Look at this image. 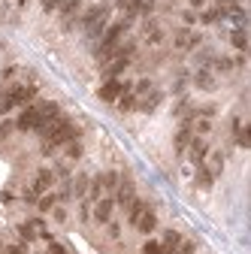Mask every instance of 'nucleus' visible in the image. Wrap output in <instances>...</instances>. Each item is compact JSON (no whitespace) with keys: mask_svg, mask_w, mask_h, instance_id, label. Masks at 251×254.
<instances>
[{"mask_svg":"<svg viewBox=\"0 0 251 254\" xmlns=\"http://www.w3.org/2000/svg\"><path fill=\"white\" fill-rule=\"evenodd\" d=\"M218 18H224V9H221V6H218V9H203V12H200V21H203V24H215Z\"/></svg>","mask_w":251,"mask_h":254,"instance_id":"412c9836","label":"nucleus"},{"mask_svg":"<svg viewBox=\"0 0 251 254\" xmlns=\"http://www.w3.org/2000/svg\"><path fill=\"white\" fill-rule=\"evenodd\" d=\"M194 46H200V36L194 31H179L176 34V49H194Z\"/></svg>","mask_w":251,"mask_h":254,"instance_id":"f8f14e48","label":"nucleus"},{"mask_svg":"<svg viewBox=\"0 0 251 254\" xmlns=\"http://www.w3.org/2000/svg\"><path fill=\"white\" fill-rule=\"evenodd\" d=\"M79 6H82V0H61V6H58V9H61V16H64V18H73L76 12H79Z\"/></svg>","mask_w":251,"mask_h":254,"instance_id":"6ab92c4d","label":"nucleus"},{"mask_svg":"<svg viewBox=\"0 0 251 254\" xmlns=\"http://www.w3.org/2000/svg\"><path fill=\"white\" fill-rule=\"evenodd\" d=\"M133 227H136L139 233H151V230L158 227V215H155V212H151V209H145L143 215H139V221L133 224Z\"/></svg>","mask_w":251,"mask_h":254,"instance_id":"9b49d317","label":"nucleus"},{"mask_svg":"<svg viewBox=\"0 0 251 254\" xmlns=\"http://www.w3.org/2000/svg\"><path fill=\"white\" fill-rule=\"evenodd\" d=\"M100 181H103V191H115L118 188V173H103Z\"/></svg>","mask_w":251,"mask_h":254,"instance_id":"b1692460","label":"nucleus"},{"mask_svg":"<svg viewBox=\"0 0 251 254\" xmlns=\"http://www.w3.org/2000/svg\"><path fill=\"white\" fill-rule=\"evenodd\" d=\"M67 158H82V145H79V139H73V143H67Z\"/></svg>","mask_w":251,"mask_h":254,"instance_id":"cd10ccee","label":"nucleus"},{"mask_svg":"<svg viewBox=\"0 0 251 254\" xmlns=\"http://www.w3.org/2000/svg\"><path fill=\"white\" fill-rule=\"evenodd\" d=\"M230 39H233V46L239 49V52H245V46H248V39H245V31H236V34H233Z\"/></svg>","mask_w":251,"mask_h":254,"instance_id":"c85d7f7f","label":"nucleus"},{"mask_svg":"<svg viewBox=\"0 0 251 254\" xmlns=\"http://www.w3.org/2000/svg\"><path fill=\"white\" fill-rule=\"evenodd\" d=\"M9 254H24V248H21V245H12V248H9Z\"/></svg>","mask_w":251,"mask_h":254,"instance_id":"e433bc0d","label":"nucleus"},{"mask_svg":"<svg viewBox=\"0 0 251 254\" xmlns=\"http://www.w3.org/2000/svg\"><path fill=\"white\" fill-rule=\"evenodd\" d=\"M115 103H118V109H121V112H130V109L136 106V94H133V91H124Z\"/></svg>","mask_w":251,"mask_h":254,"instance_id":"aec40b11","label":"nucleus"},{"mask_svg":"<svg viewBox=\"0 0 251 254\" xmlns=\"http://www.w3.org/2000/svg\"><path fill=\"white\" fill-rule=\"evenodd\" d=\"M191 130H197L200 136H206L209 130H212V121H209V118H197V124H191Z\"/></svg>","mask_w":251,"mask_h":254,"instance_id":"bb28decb","label":"nucleus"},{"mask_svg":"<svg viewBox=\"0 0 251 254\" xmlns=\"http://www.w3.org/2000/svg\"><path fill=\"white\" fill-rule=\"evenodd\" d=\"M46 254H67V248L61 245V242H54V239H52V242H49V251Z\"/></svg>","mask_w":251,"mask_h":254,"instance_id":"72a5a7b5","label":"nucleus"},{"mask_svg":"<svg viewBox=\"0 0 251 254\" xmlns=\"http://www.w3.org/2000/svg\"><path fill=\"white\" fill-rule=\"evenodd\" d=\"M191 6H194V9H200V6H203V0H191Z\"/></svg>","mask_w":251,"mask_h":254,"instance_id":"4c0bfd02","label":"nucleus"},{"mask_svg":"<svg viewBox=\"0 0 251 254\" xmlns=\"http://www.w3.org/2000/svg\"><path fill=\"white\" fill-rule=\"evenodd\" d=\"M0 254H3V251H0Z\"/></svg>","mask_w":251,"mask_h":254,"instance_id":"ea45409f","label":"nucleus"},{"mask_svg":"<svg viewBox=\"0 0 251 254\" xmlns=\"http://www.w3.org/2000/svg\"><path fill=\"white\" fill-rule=\"evenodd\" d=\"M16 3H18V6H24V3H27V0H16Z\"/></svg>","mask_w":251,"mask_h":254,"instance_id":"58836bf2","label":"nucleus"},{"mask_svg":"<svg viewBox=\"0 0 251 254\" xmlns=\"http://www.w3.org/2000/svg\"><path fill=\"white\" fill-rule=\"evenodd\" d=\"M215 67L221 70V73H230V70H233V61H230V58H218V61H215Z\"/></svg>","mask_w":251,"mask_h":254,"instance_id":"2f4dec72","label":"nucleus"},{"mask_svg":"<svg viewBox=\"0 0 251 254\" xmlns=\"http://www.w3.org/2000/svg\"><path fill=\"white\" fill-rule=\"evenodd\" d=\"M112 209H115V200L112 197H103V200H97V206H94V218L100 224H109L112 221Z\"/></svg>","mask_w":251,"mask_h":254,"instance_id":"6e6552de","label":"nucleus"},{"mask_svg":"<svg viewBox=\"0 0 251 254\" xmlns=\"http://www.w3.org/2000/svg\"><path fill=\"white\" fill-rule=\"evenodd\" d=\"M188 154H191V161L200 166V163L206 161V154H209V143H206L203 136H191V143H188Z\"/></svg>","mask_w":251,"mask_h":254,"instance_id":"423d86ee","label":"nucleus"},{"mask_svg":"<svg viewBox=\"0 0 251 254\" xmlns=\"http://www.w3.org/2000/svg\"><path fill=\"white\" fill-rule=\"evenodd\" d=\"M182 18H185V24H194V21H197V16H194V12H182Z\"/></svg>","mask_w":251,"mask_h":254,"instance_id":"c9c22d12","label":"nucleus"},{"mask_svg":"<svg viewBox=\"0 0 251 254\" xmlns=\"http://www.w3.org/2000/svg\"><path fill=\"white\" fill-rule=\"evenodd\" d=\"M130 58H112L109 64H103V79H118L124 70H127Z\"/></svg>","mask_w":251,"mask_h":254,"instance_id":"1a4fd4ad","label":"nucleus"},{"mask_svg":"<svg viewBox=\"0 0 251 254\" xmlns=\"http://www.w3.org/2000/svg\"><path fill=\"white\" fill-rule=\"evenodd\" d=\"M179 242H182V236H179L176 230H166V233H163V242H161V251H163V254H173V251L179 248Z\"/></svg>","mask_w":251,"mask_h":254,"instance_id":"4468645a","label":"nucleus"},{"mask_svg":"<svg viewBox=\"0 0 251 254\" xmlns=\"http://www.w3.org/2000/svg\"><path fill=\"white\" fill-rule=\"evenodd\" d=\"M39 212H52L54 209V203H58V197H54V194H46V197H39Z\"/></svg>","mask_w":251,"mask_h":254,"instance_id":"393cba45","label":"nucleus"},{"mask_svg":"<svg viewBox=\"0 0 251 254\" xmlns=\"http://www.w3.org/2000/svg\"><path fill=\"white\" fill-rule=\"evenodd\" d=\"M46 121H52V118H46L43 109H39V103H34V106H24V112L16 121V127H18V130H39Z\"/></svg>","mask_w":251,"mask_h":254,"instance_id":"f257e3e1","label":"nucleus"},{"mask_svg":"<svg viewBox=\"0 0 251 254\" xmlns=\"http://www.w3.org/2000/svg\"><path fill=\"white\" fill-rule=\"evenodd\" d=\"M100 21H109V6L106 3H100V6H91L85 16H82V27H94V24H100Z\"/></svg>","mask_w":251,"mask_h":254,"instance_id":"39448f33","label":"nucleus"},{"mask_svg":"<svg viewBox=\"0 0 251 254\" xmlns=\"http://www.w3.org/2000/svg\"><path fill=\"white\" fill-rule=\"evenodd\" d=\"M148 91H151V82H148V79H143V82H136V88H133V94H136V97H145Z\"/></svg>","mask_w":251,"mask_h":254,"instance_id":"c756f323","label":"nucleus"},{"mask_svg":"<svg viewBox=\"0 0 251 254\" xmlns=\"http://www.w3.org/2000/svg\"><path fill=\"white\" fill-rule=\"evenodd\" d=\"M18 236L24 239V242H34L36 239V230H34V224L27 221V224H18Z\"/></svg>","mask_w":251,"mask_h":254,"instance_id":"5701e85b","label":"nucleus"},{"mask_svg":"<svg viewBox=\"0 0 251 254\" xmlns=\"http://www.w3.org/2000/svg\"><path fill=\"white\" fill-rule=\"evenodd\" d=\"M191 118H185V124H182V130L176 133V139H173V148H176V154H185L188 151V143H191V136H194V130H191Z\"/></svg>","mask_w":251,"mask_h":254,"instance_id":"0eeeda50","label":"nucleus"},{"mask_svg":"<svg viewBox=\"0 0 251 254\" xmlns=\"http://www.w3.org/2000/svg\"><path fill=\"white\" fill-rule=\"evenodd\" d=\"M233 130H236V145L248 148V145H251V130H248V127H242V121H239V118L233 121Z\"/></svg>","mask_w":251,"mask_h":254,"instance_id":"2eb2a0df","label":"nucleus"},{"mask_svg":"<svg viewBox=\"0 0 251 254\" xmlns=\"http://www.w3.org/2000/svg\"><path fill=\"white\" fill-rule=\"evenodd\" d=\"M206 169H209L212 176H218L221 169H224V154H221V151H215V154H212V163H209Z\"/></svg>","mask_w":251,"mask_h":254,"instance_id":"4be33fe9","label":"nucleus"},{"mask_svg":"<svg viewBox=\"0 0 251 254\" xmlns=\"http://www.w3.org/2000/svg\"><path fill=\"white\" fill-rule=\"evenodd\" d=\"M161 100H163V94L151 88V91H148V94H145V97H143V100H139L136 106L143 109V112H151V109H158V106H161Z\"/></svg>","mask_w":251,"mask_h":254,"instance_id":"ddd939ff","label":"nucleus"},{"mask_svg":"<svg viewBox=\"0 0 251 254\" xmlns=\"http://www.w3.org/2000/svg\"><path fill=\"white\" fill-rule=\"evenodd\" d=\"M130 200H136V197H133V181H130V179H118V188H115V203L127 206Z\"/></svg>","mask_w":251,"mask_h":254,"instance_id":"9d476101","label":"nucleus"},{"mask_svg":"<svg viewBox=\"0 0 251 254\" xmlns=\"http://www.w3.org/2000/svg\"><path fill=\"white\" fill-rule=\"evenodd\" d=\"M194 248H197L194 242H179V248H176L173 254H194Z\"/></svg>","mask_w":251,"mask_h":254,"instance_id":"473e14b6","label":"nucleus"},{"mask_svg":"<svg viewBox=\"0 0 251 254\" xmlns=\"http://www.w3.org/2000/svg\"><path fill=\"white\" fill-rule=\"evenodd\" d=\"M54 185V176H52V169H39V173H36V179H34V188L31 191H24V200H39V197H43L49 188Z\"/></svg>","mask_w":251,"mask_h":254,"instance_id":"f03ea898","label":"nucleus"},{"mask_svg":"<svg viewBox=\"0 0 251 254\" xmlns=\"http://www.w3.org/2000/svg\"><path fill=\"white\" fill-rule=\"evenodd\" d=\"M73 194H76V197H85V194H88V176H79V179L73 181Z\"/></svg>","mask_w":251,"mask_h":254,"instance_id":"a878e982","label":"nucleus"},{"mask_svg":"<svg viewBox=\"0 0 251 254\" xmlns=\"http://www.w3.org/2000/svg\"><path fill=\"white\" fill-rule=\"evenodd\" d=\"M145 209H148V206H145L143 200H130V203H127V221H130V224H136V221H139V215H143Z\"/></svg>","mask_w":251,"mask_h":254,"instance_id":"f3484780","label":"nucleus"},{"mask_svg":"<svg viewBox=\"0 0 251 254\" xmlns=\"http://www.w3.org/2000/svg\"><path fill=\"white\" fill-rule=\"evenodd\" d=\"M124 91H130L127 82H121V79H106V82L100 85V91H97V97H100V100H106V103H115Z\"/></svg>","mask_w":251,"mask_h":254,"instance_id":"7ed1b4c3","label":"nucleus"},{"mask_svg":"<svg viewBox=\"0 0 251 254\" xmlns=\"http://www.w3.org/2000/svg\"><path fill=\"white\" fill-rule=\"evenodd\" d=\"M6 97L12 100V106H31V100L36 97V88H31V85H12Z\"/></svg>","mask_w":251,"mask_h":254,"instance_id":"20e7f679","label":"nucleus"},{"mask_svg":"<svg viewBox=\"0 0 251 254\" xmlns=\"http://www.w3.org/2000/svg\"><path fill=\"white\" fill-rule=\"evenodd\" d=\"M61 6V0H43V9L46 12H52V9H58Z\"/></svg>","mask_w":251,"mask_h":254,"instance_id":"f704fd0d","label":"nucleus"},{"mask_svg":"<svg viewBox=\"0 0 251 254\" xmlns=\"http://www.w3.org/2000/svg\"><path fill=\"white\" fill-rule=\"evenodd\" d=\"M194 82H197V88H203V91H212V88H215V76L209 73V70H197Z\"/></svg>","mask_w":251,"mask_h":254,"instance_id":"dca6fc26","label":"nucleus"},{"mask_svg":"<svg viewBox=\"0 0 251 254\" xmlns=\"http://www.w3.org/2000/svg\"><path fill=\"white\" fill-rule=\"evenodd\" d=\"M212 181H215V176L206 169V163H200V169H197V188L209 191V188H212Z\"/></svg>","mask_w":251,"mask_h":254,"instance_id":"a211bd4d","label":"nucleus"},{"mask_svg":"<svg viewBox=\"0 0 251 254\" xmlns=\"http://www.w3.org/2000/svg\"><path fill=\"white\" fill-rule=\"evenodd\" d=\"M143 254H163V251H161V242H155V239H148V242L143 245Z\"/></svg>","mask_w":251,"mask_h":254,"instance_id":"7c9ffc66","label":"nucleus"}]
</instances>
